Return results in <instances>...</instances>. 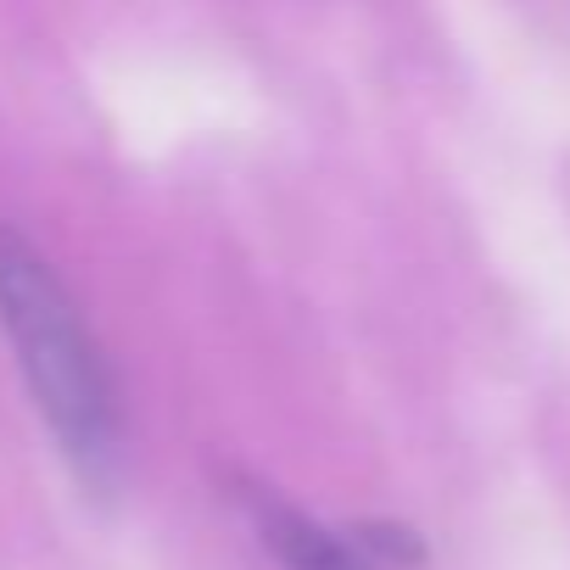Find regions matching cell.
I'll return each instance as SVG.
<instances>
[{
    "mask_svg": "<svg viewBox=\"0 0 570 570\" xmlns=\"http://www.w3.org/2000/svg\"><path fill=\"white\" fill-rule=\"evenodd\" d=\"M0 331L68 464L85 481H112L124 425L107 358L51 257L18 224H0Z\"/></svg>",
    "mask_w": 570,
    "mask_h": 570,
    "instance_id": "1",
    "label": "cell"
},
{
    "mask_svg": "<svg viewBox=\"0 0 570 570\" xmlns=\"http://www.w3.org/2000/svg\"><path fill=\"white\" fill-rule=\"evenodd\" d=\"M240 509L257 531V542L279 559V570H375L358 531H336L314 514H303L297 503H285L274 487L263 481H240Z\"/></svg>",
    "mask_w": 570,
    "mask_h": 570,
    "instance_id": "2",
    "label": "cell"
}]
</instances>
